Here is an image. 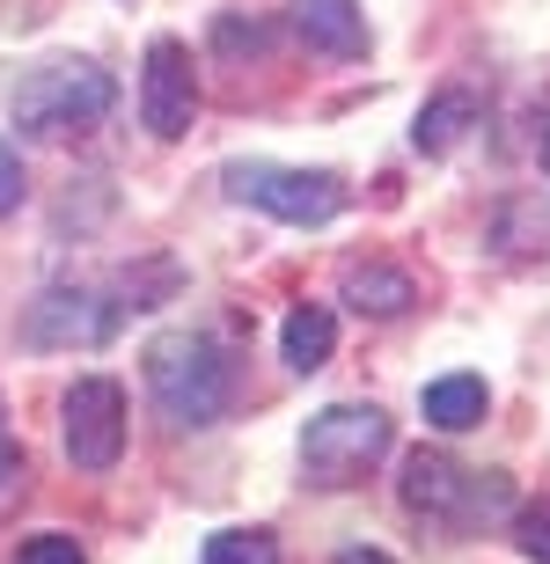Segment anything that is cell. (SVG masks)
Masks as SVG:
<instances>
[{"mask_svg":"<svg viewBox=\"0 0 550 564\" xmlns=\"http://www.w3.org/2000/svg\"><path fill=\"white\" fill-rule=\"evenodd\" d=\"M492 242H499L507 257L550 250V198L543 191H514V198H499V213H492Z\"/></svg>","mask_w":550,"mask_h":564,"instance_id":"cell-13","label":"cell"},{"mask_svg":"<svg viewBox=\"0 0 550 564\" xmlns=\"http://www.w3.org/2000/svg\"><path fill=\"white\" fill-rule=\"evenodd\" d=\"M198 564H279V543L265 528H220V535H206Z\"/></svg>","mask_w":550,"mask_h":564,"instance_id":"cell-15","label":"cell"},{"mask_svg":"<svg viewBox=\"0 0 550 564\" xmlns=\"http://www.w3.org/2000/svg\"><path fill=\"white\" fill-rule=\"evenodd\" d=\"M403 506L425 513V521L470 528V521H485V513H507L514 484L499 469H455L447 455L419 447V455H403Z\"/></svg>","mask_w":550,"mask_h":564,"instance_id":"cell-5","label":"cell"},{"mask_svg":"<svg viewBox=\"0 0 550 564\" xmlns=\"http://www.w3.org/2000/svg\"><path fill=\"white\" fill-rule=\"evenodd\" d=\"M118 301H104L96 286H44L30 308H22V345H37V352H74V345H104L118 330Z\"/></svg>","mask_w":550,"mask_h":564,"instance_id":"cell-7","label":"cell"},{"mask_svg":"<svg viewBox=\"0 0 550 564\" xmlns=\"http://www.w3.org/2000/svg\"><path fill=\"white\" fill-rule=\"evenodd\" d=\"M22 191H30V184H22V154H15L8 140H0V220H8V213L22 206Z\"/></svg>","mask_w":550,"mask_h":564,"instance_id":"cell-18","label":"cell"},{"mask_svg":"<svg viewBox=\"0 0 550 564\" xmlns=\"http://www.w3.org/2000/svg\"><path fill=\"white\" fill-rule=\"evenodd\" d=\"M279 352H287V367H294V375H316L323 359L338 352V315L316 308V301H301V308L279 323Z\"/></svg>","mask_w":550,"mask_h":564,"instance_id":"cell-14","label":"cell"},{"mask_svg":"<svg viewBox=\"0 0 550 564\" xmlns=\"http://www.w3.org/2000/svg\"><path fill=\"white\" fill-rule=\"evenodd\" d=\"M220 184H228L235 206H257L287 220V228H323V220H338L345 213V176L331 169H279V162H228L220 169Z\"/></svg>","mask_w":550,"mask_h":564,"instance_id":"cell-4","label":"cell"},{"mask_svg":"<svg viewBox=\"0 0 550 564\" xmlns=\"http://www.w3.org/2000/svg\"><path fill=\"white\" fill-rule=\"evenodd\" d=\"M294 30L331 59H360L367 52V15L360 0H294Z\"/></svg>","mask_w":550,"mask_h":564,"instance_id":"cell-10","label":"cell"},{"mask_svg":"<svg viewBox=\"0 0 550 564\" xmlns=\"http://www.w3.org/2000/svg\"><path fill=\"white\" fill-rule=\"evenodd\" d=\"M338 564H397L389 550H338Z\"/></svg>","mask_w":550,"mask_h":564,"instance_id":"cell-20","label":"cell"},{"mask_svg":"<svg viewBox=\"0 0 550 564\" xmlns=\"http://www.w3.org/2000/svg\"><path fill=\"white\" fill-rule=\"evenodd\" d=\"M338 301L353 315H367V323H397V315H411V301H419V279L403 272V264H353Z\"/></svg>","mask_w":550,"mask_h":564,"instance_id":"cell-9","label":"cell"},{"mask_svg":"<svg viewBox=\"0 0 550 564\" xmlns=\"http://www.w3.org/2000/svg\"><path fill=\"white\" fill-rule=\"evenodd\" d=\"M419 411H425V425H433V433H470V425H485L492 389L477 375H441V381H425Z\"/></svg>","mask_w":550,"mask_h":564,"instance_id":"cell-11","label":"cell"},{"mask_svg":"<svg viewBox=\"0 0 550 564\" xmlns=\"http://www.w3.org/2000/svg\"><path fill=\"white\" fill-rule=\"evenodd\" d=\"M110 104H118V82L96 59H52L15 82V126L37 132V140H66V132L104 126Z\"/></svg>","mask_w":550,"mask_h":564,"instance_id":"cell-3","label":"cell"},{"mask_svg":"<svg viewBox=\"0 0 550 564\" xmlns=\"http://www.w3.org/2000/svg\"><path fill=\"white\" fill-rule=\"evenodd\" d=\"M0 425H8V411H0Z\"/></svg>","mask_w":550,"mask_h":564,"instance_id":"cell-22","label":"cell"},{"mask_svg":"<svg viewBox=\"0 0 550 564\" xmlns=\"http://www.w3.org/2000/svg\"><path fill=\"white\" fill-rule=\"evenodd\" d=\"M148 397L162 403V419L198 433L228 411V359L206 330H162L148 345Z\"/></svg>","mask_w":550,"mask_h":564,"instance_id":"cell-2","label":"cell"},{"mask_svg":"<svg viewBox=\"0 0 550 564\" xmlns=\"http://www.w3.org/2000/svg\"><path fill=\"white\" fill-rule=\"evenodd\" d=\"M389 447H397V425L381 403H331L301 433V477L316 491H353L389 462Z\"/></svg>","mask_w":550,"mask_h":564,"instance_id":"cell-1","label":"cell"},{"mask_svg":"<svg viewBox=\"0 0 550 564\" xmlns=\"http://www.w3.org/2000/svg\"><path fill=\"white\" fill-rule=\"evenodd\" d=\"M536 162L550 169V104H543V118H536Z\"/></svg>","mask_w":550,"mask_h":564,"instance_id":"cell-21","label":"cell"},{"mask_svg":"<svg viewBox=\"0 0 550 564\" xmlns=\"http://www.w3.org/2000/svg\"><path fill=\"white\" fill-rule=\"evenodd\" d=\"M60 440H66V462L88 469V477L118 469V455H126V389L110 375H82L60 397Z\"/></svg>","mask_w":550,"mask_h":564,"instance_id":"cell-6","label":"cell"},{"mask_svg":"<svg viewBox=\"0 0 550 564\" xmlns=\"http://www.w3.org/2000/svg\"><path fill=\"white\" fill-rule=\"evenodd\" d=\"M15 477H22V447H15V433L0 425V491H8Z\"/></svg>","mask_w":550,"mask_h":564,"instance_id":"cell-19","label":"cell"},{"mask_svg":"<svg viewBox=\"0 0 550 564\" xmlns=\"http://www.w3.org/2000/svg\"><path fill=\"white\" fill-rule=\"evenodd\" d=\"M15 564H88V550L74 543V535H30V543L15 550Z\"/></svg>","mask_w":550,"mask_h":564,"instance_id":"cell-17","label":"cell"},{"mask_svg":"<svg viewBox=\"0 0 550 564\" xmlns=\"http://www.w3.org/2000/svg\"><path fill=\"white\" fill-rule=\"evenodd\" d=\"M191 118H198V82H191V52L176 37L148 44V66H140V126L154 140H184Z\"/></svg>","mask_w":550,"mask_h":564,"instance_id":"cell-8","label":"cell"},{"mask_svg":"<svg viewBox=\"0 0 550 564\" xmlns=\"http://www.w3.org/2000/svg\"><path fill=\"white\" fill-rule=\"evenodd\" d=\"M477 118H485V104H477L470 88H441V96L419 110L411 147H419V154H455V147L470 140V126H477Z\"/></svg>","mask_w":550,"mask_h":564,"instance_id":"cell-12","label":"cell"},{"mask_svg":"<svg viewBox=\"0 0 550 564\" xmlns=\"http://www.w3.org/2000/svg\"><path fill=\"white\" fill-rule=\"evenodd\" d=\"M514 550H521L529 564H550V499L514 506Z\"/></svg>","mask_w":550,"mask_h":564,"instance_id":"cell-16","label":"cell"}]
</instances>
